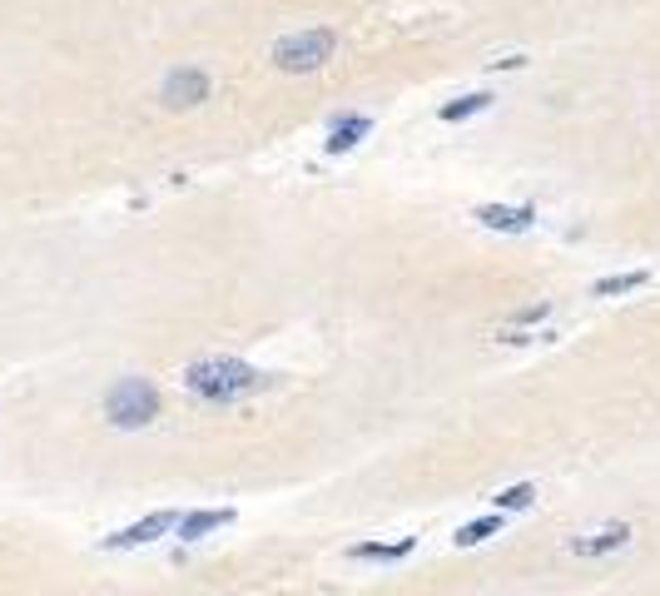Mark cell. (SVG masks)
Wrapping results in <instances>:
<instances>
[{
	"instance_id": "cell-1",
	"label": "cell",
	"mask_w": 660,
	"mask_h": 596,
	"mask_svg": "<svg viewBox=\"0 0 660 596\" xmlns=\"http://www.w3.org/2000/svg\"><path fill=\"white\" fill-rule=\"evenodd\" d=\"M179 383H184L194 398H204V403H239V398L264 393L273 378L259 373V368H249V363H239V358H199V363L184 368Z\"/></svg>"
},
{
	"instance_id": "cell-2",
	"label": "cell",
	"mask_w": 660,
	"mask_h": 596,
	"mask_svg": "<svg viewBox=\"0 0 660 596\" xmlns=\"http://www.w3.org/2000/svg\"><path fill=\"white\" fill-rule=\"evenodd\" d=\"M105 418H110V428H120V433H139V428H149L154 418H159V388L149 383V378H120L110 393H105Z\"/></svg>"
},
{
	"instance_id": "cell-3",
	"label": "cell",
	"mask_w": 660,
	"mask_h": 596,
	"mask_svg": "<svg viewBox=\"0 0 660 596\" xmlns=\"http://www.w3.org/2000/svg\"><path fill=\"white\" fill-rule=\"evenodd\" d=\"M333 50H338V30H333V25H313V30L283 35V40L273 45V65H278L283 75H308V70L328 65Z\"/></svg>"
},
{
	"instance_id": "cell-4",
	"label": "cell",
	"mask_w": 660,
	"mask_h": 596,
	"mask_svg": "<svg viewBox=\"0 0 660 596\" xmlns=\"http://www.w3.org/2000/svg\"><path fill=\"white\" fill-rule=\"evenodd\" d=\"M209 90H214V80H209L199 65H179V70H169V75H164L159 100H164L169 110H194V105H204V100H209Z\"/></svg>"
},
{
	"instance_id": "cell-5",
	"label": "cell",
	"mask_w": 660,
	"mask_h": 596,
	"mask_svg": "<svg viewBox=\"0 0 660 596\" xmlns=\"http://www.w3.org/2000/svg\"><path fill=\"white\" fill-rule=\"evenodd\" d=\"M179 517L174 512H149L144 522H130V527H120V532H110L100 547L105 552H130V547H144V542H154V537H164L169 527H174Z\"/></svg>"
},
{
	"instance_id": "cell-6",
	"label": "cell",
	"mask_w": 660,
	"mask_h": 596,
	"mask_svg": "<svg viewBox=\"0 0 660 596\" xmlns=\"http://www.w3.org/2000/svg\"><path fill=\"white\" fill-rule=\"evenodd\" d=\"M626 542H631V527L616 522V527H601V532H591V537H571L566 552H571V557H611V552H621Z\"/></svg>"
},
{
	"instance_id": "cell-7",
	"label": "cell",
	"mask_w": 660,
	"mask_h": 596,
	"mask_svg": "<svg viewBox=\"0 0 660 596\" xmlns=\"http://www.w3.org/2000/svg\"><path fill=\"white\" fill-rule=\"evenodd\" d=\"M477 219L487 224V229H502V234H527L531 224H536V204H482L477 209Z\"/></svg>"
},
{
	"instance_id": "cell-8",
	"label": "cell",
	"mask_w": 660,
	"mask_h": 596,
	"mask_svg": "<svg viewBox=\"0 0 660 596\" xmlns=\"http://www.w3.org/2000/svg\"><path fill=\"white\" fill-rule=\"evenodd\" d=\"M229 522H234V507H204V512H184L174 527H179L184 542H199V537H209V532H219Z\"/></svg>"
},
{
	"instance_id": "cell-9",
	"label": "cell",
	"mask_w": 660,
	"mask_h": 596,
	"mask_svg": "<svg viewBox=\"0 0 660 596\" xmlns=\"http://www.w3.org/2000/svg\"><path fill=\"white\" fill-rule=\"evenodd\" d=\"M373 135V115H348V120H333L328 130V154H348Z\"/></svg>"
},
{
	"instance_id": "cell-10",
	"label": "cell",
	"mask_w": 660,
	"mask_h": 596,
	"mask_svg": "<svg viewBox=\"0 0 660 596\" xmlns=\"http://www.w3.org/2000/svg\"><path fill=\"white\" fill-rule=\"evenodd\" d=\"M412 552H417V537H397V542H358V547H348L353 562H402V557H412Z\"/></svg>"
},
{
	"instance_id": "cell-11",
	"label": "cell",
	"mask_w": 660,
	"mask_h": 596,
	"mask_svg": "<svg viewBox=\"0 0 660 596\" xmlns=\"http://www.w3.org/2000/svg\"><path fill=\"white\" fill-rule=\"evenodd\" d=\"M492 90H477V95H462V100H452V105H442L437 115L447 120V125H457V120H472V115H482V110H492Z\"/></svg>"
},
{
	"instance_id": "cell-12",
	"label": "cell",
	"mask_w": 660,
	"mask_h": 596,
	"mask_svg": "<svg viewBox=\"0 0 660 596\" xmlns=\"http://www.w3.org/2000/svg\"><path fill=\"white\" fill-rule=\"evenodd\" d=\"M651 284V274L646 269H636V274H611V279H596L591 284V294L596 298H616V294H631V289H646Z\"/></svg>"
},
{
	"instance_id": "cell-13",
	"label": "cell",
	"mask_w": 660,
	"mask_h": 596,
	"mask_svg": "<svg viewBox=\"0 0 660 596\" xmlns=\"http://www.w3.org/2000/svg\"><path fill=\"white\" fill-rule=\"evenodd\" d=\"M497 532H502V512H497V517H477V522L457 527V537H452V542H457V547H482V542H487V537H497Z\"/></svg>"
},
{
	"instance_id": "cell-14",
	"label": "cell",
	"mask_w": 660,
	"mask_h": 596,
	"mask_svg": "<svg viewBox=\"0 0 660 596\" xmlns=\"http://www.w3.org/2000/svg\"><path fill=\"white\" fill-rule=\"evenodd\" d=\"M492 502H497V512H527L531 502H536V487H531V482H517V487H502V492H497Z\"/></svg>"
},
{
	"instance_id": "cell-15",
	"label": "cell",
	"mask_w": 660,
	"mask_h": 596,
	"mask_svg": "<svg viewBox=\"0 0 660 596\" xmlns=\"http://www.w3.org/2000/svg\"><path fill=\"white\" fill-rule=\"evenodd\" d=\"M546 313H551V303H546V298H541V303H527V308H522V313H517V318H512V323H517V328H527V323H541V318H546Z\"/></svg>"
},
{
	"instance_id": "cell-16",
	"label": "cell",
	"mask_w": 660,
	"mask_h": 596,
	"mask_svg": "<svg viewBox=\"0 0 660 596\" xmlns=\"http://www.w3.org/2000/svg\"><path fill=\"white\" fill-rule=\"evenodd\" d=\"M527 55H507V60H492V70H522Z\"/></svg>"
}]
</instances>
